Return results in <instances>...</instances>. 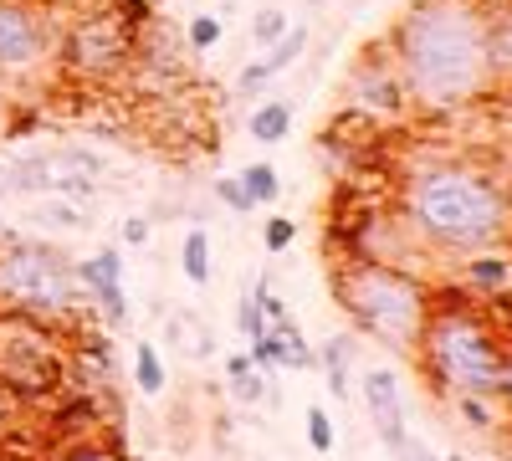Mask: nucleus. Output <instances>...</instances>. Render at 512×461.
Here are the masks:
<instances>
[{
    "instance_id": "2",
    "label": "nucleus",
    "mask_w": 512,
    "mask_h": 461,
    "mask_svg": "<svg viewBox=\"0 0 512 461\" xmlns=\"http://www.w3.org/2000/svg\"><path fill=\"white\" fill-rule=\"evenodd\" d=\"M410 221L441 251H482V246L507 236L512 205L487 175L466 170V164H441V170L415 175Z\"/></svg>"
},
{
    "instance_id": "23",
    "label": "nucleus",
    "mask_w": 512,
    "mask_h": 461,
    "mask_svg": "<svg viewBox=\"0 0 512 461\" xmlns=\"http://www.w3.org/2000/svg\"><path fill=\"white\" fill-rule=\"evenodd\" d=\"M52 461H123V451H113V446H103V441H72V446H62Z\"/></svg>"
},
{
    "instance_id": "19",
    "label": "nucleus",
    "mask_w": 512,
    "mask_h": 461,
    "mask_svg": "<svg viewBox=\"0 0 512 461\" xmlns=\"http://www.w3.org/2000/svg\"><path fill=\"white\" fill-rule=\"evenodd\" d=\"M169 339H185L180 349H185L190 359H210V354H216V339H210V328L195 323V318H185V313L169 318Z\"/></svg>"
},
{
    "instance_id": "26",
    "label": "nucleus",
    "mask_w": 512,
    "mask_h": 461,
    "mask_svg": "<svg viewBox=\"0 0 512 461\" xmlns=\"http://www.w3.org/2000/svg\"><path fill=\"white\" fill-rule=\"evenodd\" d=\"M282 31H287V11H256V21H251V41H256V47H272Z\"/></svg>"
},
{
    "instance_id": "10",
    "label": "nucleus",
    "mask_w": 512,
    "mask_h": 461,
    "mask_svg": "<svg viewBox=\"0 0 512 461\" xmlns=\"http://www.w3.org/2000/svg\"><path fill=\"white\" fill-rule=\"evenodd\" d=\"M364 410L374 421V436L384 441V451H400L410 441V426H405V400H400V380L390 369H369L364 374Z\"/></svg>"
},
{
    "instance_id": "9",
    "label": "nucleus",
    "mask_w": 512,
    "mask_h": 461,
    "mask_svg": "<svg viewBox=\"0 0 512 461\" xmlns=\"http://www.w3.org/2000/svg\"><path fill=\"white\" fill-rule=\"evenodd\" d=\"M52 57V26L26 0H0V77H21Z\"/></svg>"
},
{
    "instance_id": "14",
    "label": "nucleus",
    "mask_w": 512,
    "mask_h": 461,
    "mask_svg": "<svg viewBox=\"0 0 512 461\" xmlns=\"http://www.w3.org/2000/svg\"><path fill=\"white\" fill-rule=\"evenodd\" d=\"M246 129H251L256 144H282V139L292 134V103H282V98L256 103L251 118H246Z\"/></svg>"
},
{
    "instance_id": "36",
    "label": "nucleus",
    "mask_w": 512,
    "mask_h": 461,
    "mask_svg": "<svg viewBox=\"0 0 512 461\" xmlns=\"http://www.w3.org/2000/svg\"><path fill=\"white\" fill-rule=\"evenodd\" d=\"M241 369H251V359H246V354H231V359H226V374H241Z\"/></svg>"
},
{
    "instance_id": "21",
    "label": "nucleus",
    "mask_w": 512,
    "mask_h": 461,
    "mask_svg": "<svg viewBox=\"0 0 512 461\" xmlns=\"http://www.w3.org/2000/svg\"><path fill=\"white\" fill-rule=\"evenodd\" d=\"M134 385L144 395H159L164 390V359L154 344H134Z\"/></svg>"
},
{
    "instance_id": "24",
    "label": "nucleus",
    "mask_w": 512,
    "mask_h": 461,
    "mask_svg": "<svg viewBox=\"0 0 512 461\" xmlns=\"http://www.w3.org/2000/svg\"><path fill=\"white\" fill-rule=\"evenodd\" d=\"M308 446H313L318 456L333 451V421H328L323 405H308Z\"/></svg>"
},
{
    "instance_id": "35",
    "label": "nucleus",
    "mask_w": 512,
    "mask_h": 461,
    "mask_svg": "<svg viewBox=\"0 0 512 461\" xmlns=\"http://www.w3.org/2000/svg\"><path fill=\"white\" fill-rule=\"evenodd\" d=\"M11 195V159H0V200Z\"/></svg>"
},
{
    "instance_id": "40",
    "label": "nucleus",
    "mask_w": 512,
    "mask_h": 461,
    "mask_svg": "<svg viewBox=\"0 0 512 461\" xmlns=\"http://www.w3.org/2000/svg\"><path fill=\"white\" fill-rule=\"evenodd\" d=\"M144 6H154V0H144Z\"/></svg>"
},
{
    "instance_id": "15",
    "label": "nucleus",
    "mask_w": 512,
    "mask_h": 461,
    "mask_svg": "<svg viewBox=\"0 0 512 461\" xmlns=\"http://www.w3.org/2000/svg\"><path fill=\"white\" fill-rule=\"evenodd\" d=\"M36 226H52V231H82L88 226V216H82L77 200H62V195H41L36 211H31Z\"/></svg>"
},
{
    "instance_id": "27",
    "label": "nucleus",
    "mask_w": 512,
    "mask_h": 461,
    "mask_svg": "<svg viewBox=\"0 0 512 461\" xmlns=\"http://www.w3.org/2000/svg\"><path fill=\"white\" fill-rule=\"evenodd\" d=\"M507 272H512V267H507L502 257H482V262L466 267V277H472L477 287H502V282H507Z\"/></svg>"
},
{
    "instance_id": "16",
    "label": "nucleus",
    "mask_w": 512,
    "mask_h": 461,
    "mask_svg": "<svg viewBox=\"0 0 512 461\" xmlns=\"http://www.w3.org/2000/svg\"><path fill=\"white\" fill-rule=\"evenodd\" d=\"M272 333H277V364H282V369H313V364H318V354L303 344V328H297L292 318L272 323Z\"/></svg>"
},
{
    "instance_id": "18",
    "label": "nucleus",
    "mask_w": 512,
    "mask_h": 461,
    "mask_svg": "<svg viewBox=\"0 0 512 461\" xmlns=\"http://www.w3.org/2000/svg\"><path fill=\"white\" fill-rule=\"evenodd\" d=\"M349 354H354L349 339H328V344L318 349V359H323V369H328V390H333L338 400L349 395Z\"/></svg>"
},
{
    "instance_id": "22",
    "label": "nucleus",
    "mask_w": 512,
    "mask_h": 461,
    "mask_svg": "<svg viewBox=\"0 0 512 461\" xmlns=\"http://www.w3.org/2000/svg\"><path fill=\"white\" fill-rule=\"evenodd\" d=\"M221 36H226L221 16H190V31H185V41H190V52H210V47H216Z\"/></svg>"
},
{
    "instance_id": "1",
    "label": "nucleus",
    "mask_w": 512,
    "mask_h": 461,
    "mask_svg": "<svg viewBox=\"0 0 512 461\" xmlns=\"http://www.w3.org/2000/svg\"><path fill=\"white\" fill-rule=\"evenodd\" d=\"M395 67L405 98L425 108L472 103L492 77L482 0H420V6H410L395 26Z\"/></svg>"
},
{
    "instance_id": "3",
    "label": "nucleus",
    "mask_w": 512,
    "mask_h": 461,
    "mask_svg": "<svg viewBox=\"0 0 512 461\" xmlns=\"http://www.w3.org/2000/svg\"><path fill=\"white\" fill-rule=\"evenodd\" d=\"M425 369H431L436 390L446 395H497L502 390V344L497 333L466 308V303H446V308H431L425 313V328H420V349Z\"/></svg>"
},
{
    "instance_id": "30",
    "label": "nucleus",
    "mask_w": 512,
    "mask_h": 461,
    "mask_svg": "<svg viewBox=\"0 0 512 461\" xmlns=\"http://www.w3.org/2000/svg\"><path fill=\"white\" fill-rule=\"evenodd\" d=\"M262 241H267V251H287V246L297 241V221L272 216V221H267V231H262Z\"/></svg>"
},
{
    "instance_id": "25",
    "label": "nucleus",
    "mask_w": 512,
    "mask_h": 461,
    "mask_svg": "<svg viewBox=\"0 0 512 461\" xmlns=\"http://www.w3.org/2000/svg\"><path fill=\"white\" fill-rule=\"evenodd\" d=\"M236 323H241V339H256V333H267V328H272L267 313H262V303H256V292H246V298H241Z\"/></svg>"
},
{
    "instance_id": "5",
    "label": "nucleus",
    "mask_w": 512,
    "mask_h": 461,
    "mask_svg": "<svg viewBox=\"0 0 512 461\" xmlns=\"http://www.w3.org/2000/svg\"><path fill=\"white\" fill-rule=\"evenodd\" d=\"M82 308V282L67 251L36 236H0V313H26L41 323L72 318Z\"/></svg>"
},
{
    "instance_id": "34",
    "label": "nucleus",
    "mask_w": 512,
    "mask_h": 461,
    "mask_svg": "<svg viewBox=\"0 0 512 461\" xmlns=\"http://www.w3.org/2000/svg\"><path fill=\"white\" fill-rule=\"evenodd\" d=\"M6 123H11V98H6V82H0V139H6Z\"/></svg>"
},
{
    "instance_id": "32",
    "label": "nucleus",
    "mask_w": 512,
    "mask_h": 461,
    "mask_svg": "<svg viewBox=\"0 0 512 461\" xmlns=\"http://www.w3.org/2000/svg\"><path fill=\"white\" fill-rule=\"evenodd\" d=\"M123 241H128V246H144V241H149V221H144V216H128V221H123Z\"/></svg>"
},
{
    "instance_id": "11",
    "label": "nucleus",
    "mask_w": 512,
    "mask_h": 461,
    "mask_svg": "<svg viewBox=\"0 0 512 461\" xmlns=\"http://www.w3.org/2000/svg\"><path fill=\"white\" fill-rule=\"evenodd\" d=\"M72 267H77L82 292L98 303V313H103L108 323H123V318H128V298H123V257H118V246H103L98 257L72 262Z\"/></svg>"
},
{
    "instance_id": "33",
    "label": "nucleus",
    "mask_w": 512,
    "mask_h": 461,
    "mask_svg": "<svg viewBox=\"0 0 512 461\" xmlns=\"http://www.w3.org/2000/svg\"><path fill=\"white\" fill-rule=\"evenodd\" d=\"M395 456H400V461H436V456H431V451H425V446H420L415 436H410V441H405V446H400Z\"/></svg>"
},
{
    "instance_id": "17",
    "label": "nucleus",
    "mask_w": 512,
    "mask_h": 461,
    "mask_svg": "<svg viewBox=\"0 0 512 461\" xmlns=\"http://www.w3.org/2000/svg\"><path fill=\"white\" fill-rule=\"evenodd\" d=\"M241 180V190L251 195V205H272L277 195H282V180H277V164H246V170L236 175Z\"/></svg>"
},
{
    "instance_id": "4",
    "label": "nucleus",
    "mask_w": 512,
    "mask_h": 461,
    "mask_svg": "<svg viewBox=\"0 0 512 461\" xmlns=\"http://www.w3.org/2000/svg\"><path fill=\"white\" fill-rule=\"evenodd\" d=\"M333 292L344 313L379 339L384 349L395 354H415L420 349V328H425V313H431V298L425 287L384 262H354L344 277H333Z\"/></svg>"
},
{
    "instance_id": "29",
    "label": "nucleus",
    "mask_w": 512,
    "mask_h": 461,
    "mask_svg": "<svg viewBox=\"0 0 512 461\" xmlns=\"http://www.w3.org/2000/svg\"><path fill=\"white\" fill-rule=\"evenodd\" d=\"M456 410L472 421L477 431H492V410H487V395H456Z\"/></svg>"
},
{
    "instance_id": "13",
    "label": "nucleus",
    "mask_w": 512,
    "mask_h": 461,
    "mask_svg": "<svg viewBox=\"0 0 512 461\" xmlns=\"http://www.w3.org/2000/svg\"><path fill=\"white\" fill-rule=\"evenodd\" d=\"M482 31L492 72H512V0L507 6H482Z\"/></svg>"
},
{
    "instance_id": "20",
    "label": "nucleus",
    "mask_w": 512,
    "mask_h": 461,
    "mask_svg": "<svg viewBox=\"0 0 512 461\" xmlns=\"http://www.w3.org/2000/svg\"><path fill=\"white\" fill-rule=\"evenodd\" d=\"M180 272H185L195 287L210 282V236H205V231H190V236H185V246H180Z\"/></svg>"
},
{
    "instance_id": "31",
    "label": "nucleus",
    "mask_w": 512,
    "mask_h": 461,
    "mask_svg": "<svg viewBox=\"0 0 512 461\" xmlns=\"http://www.w3.org/2000/svg\"><path fill=\"white\" fill-rule=\"evenodd\" d=\"M216 195L231 205V211H241V216H246V211H256V205H251V195L241 190V180H216Z\"/></svg>"
},
{
    "instance_id": "39",
    "label": "nucleus",
    "mask_w": 512,
    "mask_h": 461,
    "mask_svg": "<svg viewBox=\"0 0 512 461\" xmlns=\"http://www.w3.org/2000/svg\"><path fill=\"white\" fill-rule=\"evenodd\" d=\"M451 461H466V456H451Z\"/></svg>"
},
{
    "instance_id": "38",
    "label": "nucleus",
    "mask_w": 512,
    "mask_h": 461,
    "mask_svg": "<svg viewBox=\"0 0 512 461\" xmlns=\"http://www.w3.org/2000/svg\"><path fill=\"white\" fill-rule=\"evenodd\" d=\"M6 231H11V226H6V221H0V236H6Z\"/></svg>"
},
{
    "instance_id": "6",
    "label": "nucleus",
    "mask_w": 512,
    "mask_h": 461,
    "mask_svg": "<svg viewBox=\"0 0 512 461\" xmlns=\"http://www.w3.org/2000/svg\"><path fill=\"white\" fill-rule=\"evenodd\" d=\"M67 385V354L52 323L26 313H0V395L47 400Z\"/></svg>"
},
{
    "instance_id": "8",
    "label": "nucleus",
    "mask_w": 512,
    "mask_h": 461,
    "mask_svg": "<svg viewBox=\"0 0 512 461\" xmlns=\"http://www.w3.org/2000/svg\"><path fill=\"white\" fill-rule=\"evenodd\" d=\"M134 41L139 31L128 26L118 11H98L88 21H77L62 41V62L77 72V77H113L134 62Z\"/></svg>"
},
{
    "instance_id": "12",
    "label": "nucleus",
    "mask_w": 512,
    "mask_h": 461,
    "mask_svg": "<svg viewBox=\"0 0 512 461\" xmlns=\"http://www.w3.org/2000/svg\"><path fill=\"white\" fill-rule=\"evenodd\" d=\"M308 52V26H287L277 41H272V52L262 57V62H251L246 72H241V82H236V88L241 93H256V88H267V82L277 77V72H287L297 57H303Z\"/></svg>"
},
{
    "instance_id": "7",
    "label": "nucleus",
    "mask_w": 512,
    "mask_h": 461,
    "mask_svg": "<svg viewBox=\"0 0 512 461\" xmlns=\"http://www.w3.org/2000/svg\"><path fill=\"white\" fill-rule=\"evenodd\" d=\"M103 159L93 149H41L11 159V195H62V200H88L98 190Z\"/></svg>"
},
{
    "instance_id": "37",
    "label": "nucleus",
    "mask_w": 512,
    "mask_h": 461,
    "mask_svg": "<svg viewBox=\"0 0 512 461\" xmlns=\"http://www.w3.org/2000/svg\"><path fill=\"white\" fill-rule=\"evenodd\" d=\"M497 395H512V359H502V390Z\"/></svg>"
},
{
    "instance_id": "28",
    "label": "nucleus",
    "mask_w": 512,
    "mask_h": 461,
    "mask_svg": "<svg viewBox=\"0 0 512 461\" xmlns=\"http://www.w3.org/2000/svg\"><path fill=\"white\" fill-rule=\"evenodd\" d=\"M231 390H236V400H246V405H256L267 395V380L256 374V364L251 369H241V374H231Z\"/></svg>"
}]
</instances>
